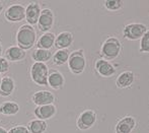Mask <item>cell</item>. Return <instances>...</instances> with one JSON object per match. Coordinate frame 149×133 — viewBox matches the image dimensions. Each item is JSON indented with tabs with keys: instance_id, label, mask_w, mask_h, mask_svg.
I'll use <instances>...</instances> for the list:
<instances>
[{
	"instance_id": "obj_1",
	"label": "cell",
	"mask_w": 149,
	"mask_h": 133,
	"mask_svg": "<svg viewBox=\"0 0 149 133\" xmlns=\"http://www.w3.org/2000/svg\"><path fill=\"white\" fill-rule=\"evenodd\" d=\"M16 43L17 46L22 50L26 51L30 50L35 46L36 40H37V33L33 26L30 24H22L16 32Z\"/></svg>"
},
{
	"instance_id": "obj_2",
	"label": "cell",
	"mask_w": 149,
	"mask_h": 133,
	"mask_svg": "<svg viewBox=\"0 0 149 133\" xmlns=\"http://www.w3.org/2000/svg\"><path fill=\"white\" fill-rule=\"evenodd\" d=\"M49 67L46 63L33 62L31 67V77L36 84L41 86L48 85Z\"/></svg>"
},
{
	"instance_id": "obj_3",
	"label": "cell",
	"mask_w": 149,
	"mask_h": 133,
	"mask_svg": "<svg viewBox=\"0 0 149 133\" xmlns=\"http://www.w3.org/2000/svg\"><path fill=\"white\" fill-rule=\"evenodd\" d=\"M68 67L70 71L74 74H80L84 71L85 65V57L83 54V50H76L72 52L68 59Z\"/></svg>"
},
{
	"instance_id": "obj_4",
	"label": "cell",
	"mask_w": 149,
	"mask_h": 133,
	"mask_svg": "<svg viewBox=\"0 0 149 133\" xmlns=\"http://www.w3.org/2000/svg\"><path fill=\"white\" fill-rule=\"evenodd\" d=\"M121 51V43L117 38L111 37L106 40L102 47V55L106 58V60L115 59Z\"/></svg>"
},
{
	"instance_id": "obj_5",
	"label": "cell",
	"mask_w": 149,
	"mask_h": 133,
	"mask_svg": "<svg viewBox=\"0 0 149 133\" xmlns=\"http://www.w3.org/2000/svg\"><path fill=\"white\" fill-rule=\"evenodd\" d=\"M5 18L10 22H19L26 18V7L22 4H11L4 12Z\"/></svg>"
},
{
	"instance_id": "obj_6",
	"label": "cell",
	"mask_w": 149,
	"mask_h": 133,
	"mask_svg": "<svg viewBox=\"0 0 149 133\" xmlns=\"http://www.w3.org/2000/svg\"><path fill=\"white\" fill-rule=\"evenodd\" d=\"M96 122V114L92 110H84L78 116L76 125L80 130H87L91 128Z\"/></svg>"
},
{
	"instance_id": "obj_7",
	"label": "cell",
	"mask_w": 149,
	"mask_h": 133,
	"mask_svg": "<svg viewBox=\"0 0 149 133\" xmlns=\"http://www.w3.org/2000/svg\"><path fill=\"white\" fill-rule=\"evenodd\" d=\"M147 32V27L142 24H127L123 29V36L128 40H138Z\"/></svg>"
},
{
	"instance_id": "obj_8",
	"label": "cell",
	"mask_w": 149,
	"mask_h": 133,
	"mask_svg": "<svg viewBox=\"0 0 149 133\" xmlns=\"http://www.w3.org/2000/svg\"><path fill=\"white\" fill-rule=\"evenodd\" d=\"M54 26V13L50 8H44L41 11L38 27L41 32L48 33Z\"/></svg>"
},
{
	"instance_id": "obj_9",
	"label": "cell",
	"mask_w": 149,
	"mask_h": 133,
	"mask_svg": "<svg viewBox=\"0 0 149 133\" xmlns=\"http://www.w3.org/2000/svg\"><path fill=\"white\" fill-rule=\"evenodd\" d=\"M41 5L38 2H31L26 6V20L28 24L35 26L38 24L40 15H41Z\"/></svg>"
},
{
	"instance_id": "obj_10",
	"label": "cell",
	"mask_w": 149,
	"mask_h": 133,
	"mask_svg": "<svg viewBox=\"0 0 149 133\" xmlns=\"http://www.w3.org/2000/svg\"><path fill=\"white\" fill-rule=\"evenodd\" d=\"M31 101L35 105L38 106H46L52 105L55 102V96L49 90H39L36 92L31 97Z\"/></svg>"
},
{
	"instance_id": "obj_11",
	"label": "cell",
	"mask_w": 149,
	"mask_h": 133,
	"mask_svg": "<svg viewBox=\"0 0 149 133\" xmlns=\"http://www.w3.org/2000/svg\"><path fill=\"white\" fill-rule=\"evenodd\" d=\"M56 113H57V108L54 104L38 106L33 110V115L37 117V119L44 120V121H47V120L53 118L56 115Z\"/></svg>"
},
{
	"instance_id": "obj_12",
	"label": "cell",
	"mask_w": 149,
	"mask_h": 133,
	"mask_svg": "<svg viewBox=\"0 0 149 133\" xmlns=\"http://www.w3.org/2000/svg\"><path fill=\"white\" fill-rule=\"evenodd\" d=\"M26 53L24 50H22L20 47L16 46H10L4 52V57L7 59L8 61H11V62H18V61H22L26 58Z\"/></svg>"
},
{
	"instance_id": "obj_13",
	"label": "cell",
	"mask_w": 149,
	"mask_h": 133,
	"mask_svg": "<svg viewBox=\"0 0 149 133\" xmlns=\"http://www.w3.org/2000/svg\"><path fill=\"white\" fill-rule=\"evenodd\" d=\"M95 69L100 75L104 77H110L115 74L116 69L109 61L104 59H100L95 62Z\"/></svg>"
},
{
	"instance_id": "obj_14",
	"label": "cell",
	"mask_w": 149,
	"mask_h": 133,
	"mask_svg": "<svg viewBox=\"0 0 149 133\" xmlns=\"http://www.w3.org/2000/svg\"><path fill=\"white\" fill-rule=\"evenodd\" d=\"M65 78L63 74L58 70H51L49 71V76H48V85L53 90H61L64 86Z\"/></svg>"
},
{
	"instance_id": "obj_15",
	"label": "cell",
	"mask_w": 149,
	"mask_h": 133,
	"mask_svg": "<svg viewBox=\"0 0 149 133\" xmlns=\"http://www.w3.org/2000/svg\"><path fill=\"white\" fill-rule=\"evenodd\" d=\"M73 43V35L69 32H62L56 37L55 40V46L58 50L62 49H68Z\"/></svg>"
},
{
	"instance_id": "obj_16",
	"label": "cell",
	"mask_w": 149,
	"mask_h": 133,
	"mask_svg": "<svg viewBox=\"0 0 149 133\" xmlns=\"http://www.w3.org/2000/svg\"><path fill=\"white\" fill-rule=\"evenodd\" d=\"M55 40L56 36L54 33H51V32L44 33L37 42L38 49L50 50L54 46V44H55Z\"/></svg>"
},
{
	"instance_id": "obj_17",
	"label": "cell",
	"mask_w": 149,
	"mask_h": 133,
	"mask_svg": "<svg viewBox=\"0 0 149 133\" xmlns=\"http://www.w3.org/2000/svg\"><path fill=\"white\" fill-rule=\"evenodd\" d=\"M15 90V81L10 76H3L0 83V96L9 97Z\"/></svg>"
},
{
	"instance_id": "obj_18",
	"label": "cell",
	"mask_w": 149,
	"mask_h": 133,
	"mask_svg": "<svg viewBox=\"0 0 149 133\" xmlns=\"http://www.w3.org/2000/svg\"><path fill=\"white\" fill-rule=\"evenodd\" d=\"M135 120L133 117H125L120 120L116 126V133H131L135 127Z\"/></svg>"
},
{
	"instance_id": "obj_19",
	"label": "cell",
	"mask_w": 149,
	"mask_h": 133,
	"mask_svg": "<svg viewBox=\"0 0 149 133\" xmlns=\"http://www.w3.org/2000/svg\"><path fill=\"white\" fill-rule=\"evenodd\" d=\"M19 112V105L13 101H6L0 105V114L5 116H13Z\"/></svg>"
},
{
	"instance_id": "obj_20",
	"label": "cell",
	"mask_w": 149,
	"mask_h": 133,
	"mask_svg": "<svg viewBox=\"0 0 149 133\" xmlns=\"http://www.w3.org/2000/svg\"><path fill=\"white\" fill-rule=\"evenodd\" d=\"M134 73L132 71H125L121 73L116 80V84L119 88H127L133 83Z\"/></svg>"
},
{
	"instance_id": "obj_21",
	"label": "cell",
	"mask_w": 149,
	"mask_h": 133,
	"mask_svg": "<svg viewBox=\"0 0 149 133\" xmlns=\"http://www.w3.org/2000/svg\"><path fill=\"white\" fill-rule=\"evenodd\" d=\"M48 128L47 121L40 119H35L29 122L28 129L30 133H45Z\"/></svg>"
},
{
	"instance_id": "obj_22",
	"label": "cell",
	"mask_w": 149,
	"mask_h": 133,
	"mask_svg": "<svg viewBox=\"0 0 149 133\" xmlns=\"http://www.w3.org/2000/svg\"><path fill=\"white\" fill-rule=\"evenodd\" d=\"M52 53L50 50H44V49H36L31 53V59L35 62L40 63H46L52 58Z\"/></svg>"
},
{
	"instance_id": "obj_23",
	"label": "cell",
	"mask_w": 149,
	"mask_h": 133,
	"mask_svg": "<svg viewBox=\"0 0 149 133\" xmlns=\"http://www.w3.org/2000/svg\"><path fill=\"white\" fill-rule=\"evenodd\" d=\"M69 56H70V52L68 51V49L57 50V52L52 56V61L57 66H62L66 62H68Z\"/></svg>"
},
{
	"instance_id": "obj_24",
	"label": "cell",
	"mask_w": 149,
	"mask_h": 133,
	"mask_svg": "<svg viewBox=\"0 0 149 133\" xmlns=\"http://www.w3.org/2000/svg\"><path fill=\"white\" fill-rule=\"evenodd\" d=\"M140 51L149 53V31L142 36L141 42H140Z\"/></svg>"
},
{
	"instance_id": "obj_25",
	"label": "cell",
	"mask_w": 149,
	"mask_h": 133,
	"mask_svg": "<svg viewBox=\"0 0 149 133\" xmlns=\"http://www.w3.org/2000/svg\"><path fill=\"white\" fill-rule=\"evenodd\" d=\"M123 2L120 0H108L104 2V6L109 10H118L122 7Z\"/></svg>"
},
{
	"instance_id": "obj_26",
	"label": "cell",
	"mask_w": 149,
	"mask_h": 133,
	"mask_svg": "<svg viewBox=\"0 0 149 133\" xmlns=\"http://www.w3.org/2000/svg\"><path fill=\"white\" fill-rule=\"evenodd\" d=\"M9 70V61L3 56H0V74L6 73Z\"/></svg>"
},
{
	"instance_id": "obj_27",
	"label": "cell",
	"mask_w": 149,
	"mask_h": 133,
	"mask_svg": "<svg viewBox=\"0 0 149 133\" xmlns=\"http://www.w3.org/2000/svg\"><path fill=\"white\" fill-rule=\"evenodd\" d=\"M8 133H30L28 127L24 125H18V126H14V127L10 128L8 130Z\"/></svg>"
},
{
	"instance_id": "obj_28",
	"label": "cell",
	"mask_w": 149,
	"mask_h": 133,
	"mask_svg": "<svg viewBox=\"0 0 149 133\" xmlns=\"http://www.w3.org/2000/svg\"><path fill=\"white\" fill-rule=\"evenodd\" d=\"M0 133H8V131L4 127H1V126H0Z\"/></svg>"
},
{
	"instance_id": "obj_29",
	"label": "cell",
	"mask_w": 149,
	"mask_h": 133,
	"mask_svg": "<svg viewBox=\"0 0 149 133\" xmlns=\"http://www.w3.org/2000/svg\"><path fill=\"white\" fill-rule=\"evenodd\" d=\"M3 8H4V4H3V2L0 1V13H1V12L3 11Z\"/></svg>"
},
{
	"instance_id": "obj_30",
	"label": "cell",
	"mask_w": 149,
	"mask_h": 133,
	"mask_svg": "<svg viewBox=\"0 0 149 133\" xmlns=\"http://www.w3.org/2000/svg\"><path fill=\"white\" fill-rule=\"evenodd\" d=\"M2 53H3V50H2V45L1 42H0V56H2Z\"/></svg>"
},
{
	"instance_id": "obj_31",
	"label": "cell",
	"mask_w": 149,
	"mask_h": 133,
	"mask_svg": "<svg viewBox=\"0 0 149 133\" xmlns=\"http://www.w3.org/2000/svg\"><path fill=\"white\" fill-rule=\"evenodd\" d=\"M1 79H2V76H1V74H0V83H1Z\"/></svg>"
},
{
	"instance_id": "obj_32",
	"label": "cell",
	"mask_w": 149,
	"mask_h": 133,
	"mask_svg": "<svg viewBox=\"0 0 149 133\" xmlns=\"http://www.w3.org/2000/svg\"><path fill=\"white\" fill-rule=\"evenodd\" d=\"M0 122H1V119H0Z\"/></svg>"
}]
</instances>
